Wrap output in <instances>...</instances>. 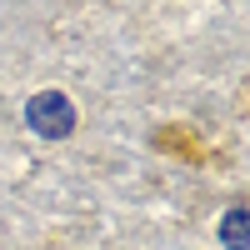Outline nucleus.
<instances>
[{
  "label": "nucleus",
  "instance_id": "2",
  "mask_svg": "<svg viewBox=\"0 0 250 250\" xmlns=\"http://www.w3.org/2000/svg\"><path fill=\"white\" fill-rule=\"evenodd\" d=\"M220 240H225V250H245V205H230V210H225Z\"/></svg>",
  "mask_w": 250,
  "mask_h": 250
},
{
  "label": "nucleus",
  "instance_id": "1",
  "mask_svg": "<svg viewBox=\"0 0 250 250\" xmlns=\"http://www.w3.org/2000/svg\"><path fill=\"white\" fill-rule=\"evenodd\" d=\"M25 125L40 140H65L75 130V100L60 95V90H40V95H30V105H25Z\"/></svg>",
  "mask_w": 250,
  "mask_h": 250
}]
</instances>
